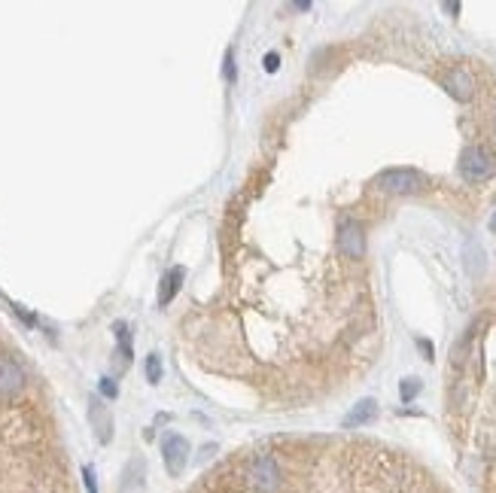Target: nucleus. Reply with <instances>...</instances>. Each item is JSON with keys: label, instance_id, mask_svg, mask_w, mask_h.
Returning <instances> with one entry per match:
<instances>
[{"label": "nucleus", "instance_id": "f257e3e1", "mask_svg": "<svg viewBox=\"0 0 496 493\" xmlns=\"http://www.w3.org/2000/svg\"><path fill=\"white\" fill-rule=\"evenodd\" d=\"M375 186L387 195H414L429 186V177L417 168H390L375 177Z\"/></svg>", "mask_w": 496, "mask_h": 493}, {"label": "nucleus", "instance_id": "f03ea898", "mask_svg": "<svg viewBox=\"0 0 496 493\" xmlns=\"http://www.w3.org/2000/svg\"><path fill=\"white\" fill-rule=\"evenodd\" d=\"M247 484L256 493H277L280 484H284V472H280V463L271 457V454H256L253 460L247 463Z\"/></svg>", "mask_w": 496, "mask_h": 493}, {"label": "nucleus", "instance_id": "7ed1b4c3", "mask_svg": "<svg viewBox=\"0 0 496 493\" xmlns=\"http://www.w3.org/2000/svg\"><path fill=\"white\" fill-rule=\"evenodd\" d=\"M457 168H460V177L466 183H487L496 174V159L490 150L472 143L460 152V165Z\"/></svg>", "mask_w": 496, "mask_h": 493}, {"label": "nucleus", "instance_id": "20e7f679", "mask_svg": "<svg viewBox=\"0 0 496 493\" xmlns=\"http://www.w3.org/2000/svg\"><path fill=\"white\" fill-rule=\"evenodd\" d=\"M161 457H165V466H168V475L171 478H180L183 469L189 463V441L177 432H168L161 439Z\"/></svg>", "mask_w": 496, "mask_h": 493}, {"label": "nucleus", "instance_id": "39448f33", "mask_svg": "<svg viewBox=\"0 0 496 493\" xmlns=\"http://www.w3.org/2000/svg\"><path fill=\"white\" fill-rule=\"evenodd\" d=\"M338 250L347 259H362L366 256V229L357 223V219H344L338 225Z\"/></svg>", "mask_w": 496, "mask_h": 493}, {"label": "nucleus", "instance_id": "423d86ee", "mask_svg": "<svg viewBox=\"0 0 496 493\" xmlns=\"http://www.w3.org/2000/svg\"><path fill=\"white\" fill-rule=\"evenodd\" d=\"M442 85H445V92L450 94L454 101H472V94H475V77H472L466 68H450L445 73V79H442Z\"/></svg>", "mask_w": 496, "mask_h": 493}, {"label": "nucleus", "instance_id": "0eeeda50", "mask_svg": "<svg viewBox=\"0 0 496 493\" xmlns=\"http://www.w3.org/2000/svg\"><path fill=\"white\" fill-rule=\"evenodd\" d=\"M88 423H92V430H95V436H98L101 445H110V441H113V414H110L107 405H103L98 396L88 399Z\"/></svg>", "mask_w": 496, "mask_h": 493}, {"label": "nucleus", "instance_id": "6e6552de", "mask_svg": "<svg viewBox=\"0 0 496 493\" xmlns=\"http://www.w3.org/2000/svg\"><path fill=\"white\" fill-rule=\"evenodd\" d=\"M21 387H25V369H21L12 356L0 353V396L10 399V396H16Z\"/></svg>", "mask_w": 496, "mask_h": 493}, {"label": "nucleus", "instance_id": "1a4fd4ad", "mask_svg": "<svg viewBox=\"0 0 496 493\" xmlns=\"http://www.w3.org/2000/svg\"><path fill=\"white\" fill-rule=\"evenodd\" d=\"M375 417H377V402H375V399H359L357 405H353V408L344 414L341 426H344V430H357V426L372 423Z\"/></svg>", "mask_w": 496, "mask_h": 493}, {"label": "nucleus", "instance_id": "9d476101", "mask_svg": "<svg viewBox=\"0 0 496 493\" xmlns=\"http://www.w3.org/2000/svg\"><path fill=\"white\" fill-rule=\"evenodd\" d=\"M183 281H186V268L183 265H174L165 277H161V286H159V305H171L174 296L180 292Z\"/></svg>", "mask_w": 496, "mask_h": 493}, {"label": "nucleus", "instance_id": "9b49d317", "mask_svg": "<svg viewBox=\"0 0 496 493\" xmlns=\"http://www.w3.org/2000/svg\"><path fill=\"white\" fill-rule=\"evenodd\" d=\"M113 329H116V338H119V350H122V359H125V363H131V332H128V326H125V323L119 320Z\"/></svg>", "mask_w": 496, "mask_h": 493}, {"label": "nucleus", "instance_id": "f8f14e48", "mask_svg": "<svg viewBox=\"0 0 496 493\" xmlns=\"http://www.w3.org/2000/svg\"><path fill=\"white\" fill-rule=\"evenodd\" d=\"M424 390V384H420V378H405L402 384H399V396H402V402H411L414 396Z\"/></svg>", "mask_w": 496, "mask_h": 493}, {"label": "nucleus", "instance_id": "ddd939ff", "mask_svg": "<svg viewBox=\"0 0 496 493\" xmlns=\"http://www.w3.org/2000/svg\"><path fill=\"white\" fill-rule=\"evenodd\" d=\"M146 381H150V384H159L161 381V356L159 353H150V356H146Z\"/></svg>", "mask_w": 496, "mask_h": 493}, {"label": "nucleus", "instance_id": "4468645a", "mask_svg": "<svg viewBox=\"0 0 496 493\" xmlns=\"http://www.w3.org/2000/svg\"><path fill=\"white\" fill-rule=\"evenodd\" d=\"M481 268H484V250H481L475 241H469V271L478 274Z\"/></svg>", "mask_w": 496, "mask_h": 493}, {"label": "nucleus", "instance_id": "2eb2a0df", "mask_svg": "<svg viewBox=\"0 0 496 493\" xmlns=\"http://www.w3.org/2000/svg\"><path fill=\"white\" fill-rule=\"evenodd\" d=\"M223 77H226V83H235V77H238V68H235V49H226Z\"/></svg>", "mask_w": 496, "mask_h": 493}, {"label": "nucleus", "instance_id": "dca6fc26", "mask_svg": "<svg viewBox=\"0 0 496 493\" xmlns=\"http://www.w3.org/2000/svg\"><path fill=\"white\" fill-rule=\"evenodd\" d=\"M101 396L103 399H116L119 396V384L113 378H101Z\"/></svg>", "mask_w": 496, "mask_h": 493}, {"label": "nucleus", "instance_id": "f3484780", "mask_svg": "<svg viewBox=\"0 0 496 493\" xmlns=\"http://www.w3.org/2000/svg\"><path fill=\"white\" fill-rule=\"evenodd\" d=\"M83 484L88 493H98V478H95V469L92 466H83Z\"/></svg>", "mask_w": 496, "mask_h": 493}, {"label": "nucleus", "instance_id": "a211bd4d", "mask_svg": "<svg viewBox=\"0 0 496 493\" xmlns=\"http://www.w3.org/2000/svg\"><path fill=\"white\" fill-rule=\"evenodd\" d=\"M277 68H280V55H277V52H268V55H265V70L274 73Z\"/></svg>", "mask_w": 496, "mask_h": 493}, {"label": "nucleus", "instance_id": "6ab92c4d", "mask_svg": "<svg viewBox=\"0 0 496 493\" xmlns=\"http://www.w3.org/2000/svg\"><path fill=\"white\" fill-rule=\"evenodd\" d=\"M417 348L424 350V356H426V359H433V344H429L426 338H420V341H417Z\"/></svg>", "mask_w": 496, "mask_h": 493}, {"label": "nucleus", "instance_id": "aec40b11", "mask_svg": "<svg viewBox=\"0 0 496 493\" xmlns=\"http://www.w3.org/2000/svg\"><path fill=\"white\" fill-rule=\"evenodd\" d=\"M16 314H19V317H21V320H25V323H28V326H34V323H37V320H34V314H28V311H25V308H19V305H16Z\"/></svg>", "mask_w": 496, "mask_h": 493}, {"label": "nucleus", "instance_id": "412c9836", "mask_svg": "<svg viewBox=\"0 0 496 493\" xmlns=\"http://www.w3.org/2000/svg\"><path fill=\"white\" fill-rule=\"evenodd\" d=\"M292 10H299V12H308V10H310V3H308V0H299V3H292Z\"/></svg>", "mask_w": 496, "mask_h": 493}, {"label": "nucleus", "instance_id": "4be33fe9", "mask_svg": "<svg viewBox=\"0 0 496 493\" xmlns=\"http://www.w3.org/2000/svg\"><path fill=\"white\" fill-rule=\"evenodd\" d=\"M445 10H448V12H454V16H457V12H460V3H445Z\"/></svg>", "mask_w": 496, "mask_h": 493}, {"label": "nucleus", "instance_id": "5701e85b", "mask_svg": "<svg viewBox=\"0 0 496 493\" xmlns=\"http://www.w3.org/2000/svg\"><path fill=\"white\" fill-rule=\"evenodd\" d=\"M490 232H496V213H493V219H490Z\"/></svg>", "mask_w": 496, "mask_h": 493}, {"label": "nucleus", "instance_id": "b1692460", "mask_svg": "<svg viewBox=\"0 0 496 493\" xmlns=\"http://www.w3.org/2000/svg\"><path fill=\"white\" fill-rule=\"evenodd\" d=\"M493 131H496V113H493Z\"/></svg>", "mask_w": 496, "mask_h": 493}]
</instances>
